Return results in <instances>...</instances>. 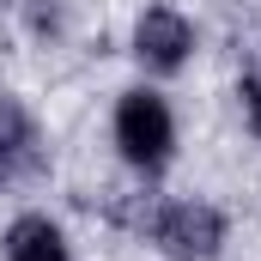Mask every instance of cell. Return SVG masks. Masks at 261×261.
<instances>
[{"mask_svg":"<svg viewBox=\"0 0 261 261\" xmlns=\"http://www.w3.org/2000/svg\"><path fill=\"white\" fill-rule=\"evenodd\" d=\"M0 249H6V261H79L73 243H67V231L49 213H18L6 225V243Z\"/></svg>","mask_w":261,"mask_h":261,"instance_id":"cell-5","label":"cell"},{"mask_svg":"<svg viewBox=\"0 0 261 261\" xmlns=\"http://www.w3.org/2000/svg\"><path fill=\"white\" fill-rule=\"evenodd\" d=\"M243 116H249V134L261 140V73L249 79V85H243Z\"/></svg>","mask_w":261,"mask_h":261,"instance_id":"cell-6","label":"cell"},{"mask_svg":"<svg viewBox=\"0 0 261 261\" xmlns=\"http://www.w3.org/2000/svg\"><path fill=\"white\" fill-rule=\"evenodd\" d=\"M189 55H195V24L176 12V6H146L140 18H134V61L146 67V73H182L189 67Z\"/></svg>","mask_w":261,"mask_h":261,"instance_id":"cell-3","label":"cell"},{"mask_svg":"<svg viewBox=\"0 0 261 261\" xmlns=\"http://www.w3.org/2000/svg\"><path fill=\"white\" fill-rule=\"evenodd\" d=\"M116 152L140 176H164L176 158V116L152 85H134L116 103Z\"/></svg>","mask_w":261,"mask_h":261,"instance_id":"cell-1","label":"cell"},{"mask_svg":"<svg viewBox=\"0 0 261 261\" xmlns=\"http://www.w3.org/2000/svg\"><path fill=\"white\" fill-rule=\"evenodd\" d=\"M43 164V134L18 97H0V182H18Z\"/></svg>","mask_w":261,"mask_h":261,"instance_id":"cell-4","label":"cell"},{"mask_svg":"<svg viewBox=\"0 0 261 261\" xmlns=\"http://www.w3.org/2000/svg\"><path fill=\"white\" fill-rule=\"evenodd\" d=\"M152 243L170 261H213L225 249V213L206 200H164L152 213Z\"/></svg>","mask_w":261,"mask_h":261,"instance_id":"cell-2","label":"cell"}]
</instances>
